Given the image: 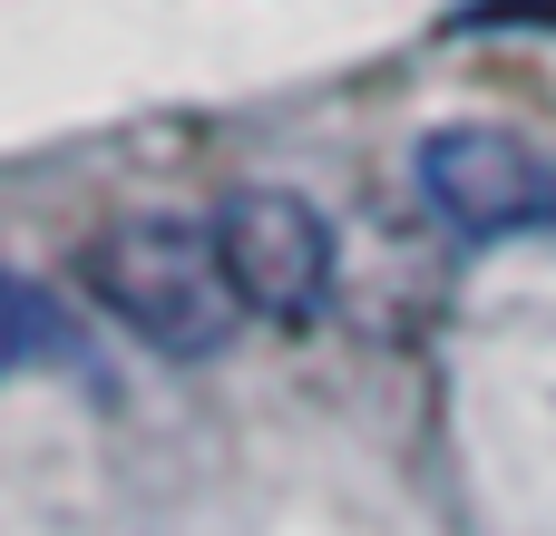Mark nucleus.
I'll list each match as a JSON object with an SVG mask.
<instances>
[{"mask_svg": "<svg viewBox=\"0 0 556 536\" xmlns=\"http://www.w3.org/2000/svg\"><path fill=\"white\" fill-rule=\"evenodd\" d=\"M215 254H225L235 303L264 312V322H293V332H303V322L332 303V225H323L303 195H283V186L235 195V205L215 215Z\"/></svg>", "mask_w": 556, "mask_h": 536, "instance_id": "obj_2", "label": "nucleus"}, {"mask_svg": "<svg viewBox=\"0 0 556 536\" xmlns=\"http://www.w3.org/2000/svg\"><path fill=\"white\" fill-rule=\"evenodd\" d=\"M420 186L459 234H518V225H556V176L538 146L498 137V127H440L420 146Z\"/></svg>", "mask_w": 556, "mask_h": 536, "instance_id": "obj_3", "label": "nucleus"}, {"mask_svg": "<svg viewBox=\"0 0 556 536\" xmlns=\"http://www.w3.org/2000/svg\"><path fill=\"white\" fill-rule=\"evenodd\" d=\"M78 283L156 352L195 361L235 332V283H225V254H215V225H176V215H147V225H108L88 254H78Z\"/></svg>", "mask_w": 556, "mask_h": 536, "instance_id": "obj_1", "label": "nucleus"}, {"mask_svg": "<svg viewBox=\"0 0 556 536\" xmlns=\"http://www.w3.org/2000/svg\"><path fill=\"white\" fill-rule=\"evenodd\" d=\"M20 352H49V303L0 273V361H20Z\"/></svg>", "mask_w": 556, "mask_h": 536, "instance_id": "obj_4", "label": "nucleus"}]
</instances>
